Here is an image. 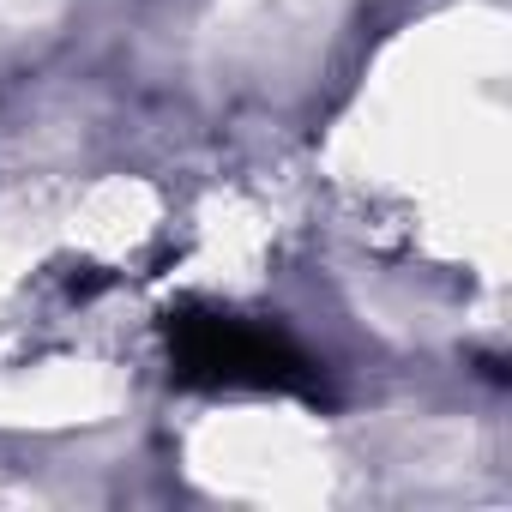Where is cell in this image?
I'll use <instances>...</instances> for the list:
<instances>
[{
	"label": "cell",
	"instance_id": "obj_1",
	"mask_svg": "<svg viewBox=\"0 0 512 512\" xmlns=\"http://www.w3.org/2000/svg\"><path fill=\"white\" fill-rule=\"evenodd\" d=\"M169 356L187 386H260V392H314V362L284 332L229 320V314H181L169 326Z\"/></svg>",
	"mask_w": 512,
	"mask_h": 512
}]
</instances>
